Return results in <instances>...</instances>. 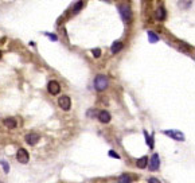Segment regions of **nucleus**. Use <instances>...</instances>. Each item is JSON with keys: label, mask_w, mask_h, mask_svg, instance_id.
<instances>
[{"label": "nucleus", "mask_w": 195, "mask_h": 183, "mask_svg": "<svg viewBox=\"0 0 195 183\" xmlns=\"http://www.w3.org/2000/svg\"><path fill=\"white\" fill-rule=\"evenodd\" d=\"M108 84H109L108 77L106 75H104V74H98L96 77V79H94V88H96L98 92L105 90V89L108 88Z\"/></svg>", "instance_id": "f257e3e1"}, {"label": "nucleus", "mask_w": 195, "mask_h": 183, "mask_svg": "<svg viewBox=\"0 0 195 183\" xmlns=\"http://www.w3.org/2000/svg\"><path fill=\"white\" fill-rule=\"evenodd\" d=\"M58 105L61 106L63 110H69L71 108V100L69 96H61L58 99Z\"/></svg>", "instance_id": "f03ea898"}, {"label": "nucleus", "mask_w": 195, "mask_h": 183, "mask_svg": "<svg viewBox=\"0 0 195 183\" xmlns=\"http://www.w3.org/2000/svg\"><path fill=\"white\" fill-rule=\"evenodd\" d=\"M16 159H18V162L26 164L27 162H28V159H30V155H28V152H27L24 148H19V150H18V152H16Z\"/></svg>", "instance_id": "7ed1b4c3"}, {"label": "nucleus", "mask_w": 195, "mask_h": 183, "mask_svg": "<svg viewBox=\"0 0 195 183\" xmlns=\"http://www.w3.org/2000/svg\"><path fill=\"white\" fill-rule=\"evenodd\" d=\"M148 167L151 171H156V170H159V167H160V158H159L157 154H153L151 160H149V164Z\"/></svg>", "instance_id": "20e7f679"}, {"label": "nucleus", "mask_w": 195, "mask_h": 183, "mask_svg": "<svg viewBox=\"0 0 195 183\" xmlns=\"http://www.w3.org/2000/svg\"><path fill=\"white\" fill-rule=\"evenodd\" d=\"M47 89H49V93L50 94H58L61 92V85L58 81H50L49 85H47Z\"/></svg>", "instance_id": "39448f33"}, {"label": "nucleus", "mask_w": 195, "mask_h": 183, "mask_svg": "<svg viewBox=\"0 0 195 183\" xmlns=\"http://www.w3.org/2000/svg\"><path fill=\"white\" fill-rule=\"evenodd\" d=\"M119 10H120V14H121V16H122V19H124L125 22H129L131 19H132V14H131L129 7H126V6H120Z\"/></svg>", "instance_id": "423d86ee"}, {"label": "nucleus", "mask_w": 195, "mask_h": 183, "mask_svg": "<svg viewBox=\"0 0 195 183\" xmlns=\"http://www.w3.org/2000/svg\"><path fill=\"white\" fill-rule=\"evenodd\" d=\"M164 135L172 137L174 140H178V141H183L184 140V135L179 131H164Z\"/></svg>", "instance_id": "0eeeda50"}, {"label": "nucleus", "mask_w": 195, "mask_h": 183, "mask_svg": "<svg viewBox=\"0 0 195 183\" xmlns=\"http://www.w3.org/2000/svg\"><path fill=\"white\" fill-rule=\"evenodd\" d=\"M26 141H27V144H30V145H35L39 141V135L38 133H28V135L26 136Z\"/></svg>", "instance_id": "6e6552de"}, {"label": "nucleus", "mask_w": 195, "mask_h": 183, "mask_svg": "<svg viewBox=\"0 0 195 183\" xmlns=\"http://www.w3.org/2000/svg\"><path fill=\"white\" fill-rule=\"evenodd\" d=\"M97 116H98L100 121L104 123V124H106V123H109V121H110V113H109V112H106V110H101V112H98Z\"/></svg>", "instance_id": "1a4fd4ad"}, {"label": "nucleus", "mask_w": 195, "mask_h": 183, "mask_svg": "<svg viewBox=\"0 0 195 183\" xmlns=\"http://www.w3.org/2000/svg\"><path fill=\"white\" fill-rule=\"evenodd\" d=\"M4 125H6L8 129H13V128H16V121H15V119H12V117H8L4 120Z\"/></svg>", "instance_id": "9d476101"}, {"label": "nucleus", "mask_w": 195, "mask_h": 183, "mask_svg": "<svg viewBox=\"0 0 195 183\" xmlns=\"http://www.w3.org/2000/svg\"><path fill=\"white\" fill-rule=\"evenodd\" d=\"M166 10H164V7H159L157 10H156V18L159 20H164L166 19Z\"/></svg>", "instance_id": "9b49d317"}, {"label": "nucleus", "mask_w": 195, "mask_h": 183, "mask_svg": "<svg viewBox=\"0 0 195 183\" xmlns=\"http://www.w3.org/2000/svg\"><path fill=\"white\" fill-rule=\"evenodd\" d=\"M136 164H137L139 168H146L147 164H148V158L147 156H143V158H140L137 162H136Z\"/></svg>", "instance_id": "f8f14e48"}, {"label": "nucleus", "mask_w": 195, "mask_h": 183, "mask_svg": "<svg viewBox=\"0 0 195 183\" xmlns=\"http://www.w3.org/2000/svg\"><path fill=\"white\" fill-rule=\"evenodd\" d=\"M121 48H122V43L121 42H115L110 47V51H112V54H116V53H119Z\"/></svg>", "instance_id": "ddd939ff"}, {"label": "nucleus", "mask_w": 195, "mask_h": 183, "mask_svg": "<svg viewBox=\"0 0 195 183\" xmlns=\"http://www.w3.org/2000/svg\"><path fill=\"white\" fill-rule=\"evenodd\" d=\"M148 38H149V42L151 43H155V42L159 41V37L153 33V31H148Z\"/></svg>", "instance_id": "4468645a"}, {"label": "nucleus", "mask_w": 195, "mask_h": 183, "mask_svg": "<svg viewBox=\"0 0 195 183\" xmlns=\"http://www.w3.org/2000/svg\"><path fill=\"white\" fill-rule=\"evenodd\" d=\"M144 135H146V139H147V144H148V147L149 148H153V137L152 136H148L147 135V132H144Z\"/></svg>", "instance_id": "2eb2a0df"}, {"label": "nucleus", "mask_w": 195, "mask_h": 183, "mask_svg": "<svg viewBox=\"0 0 195 183\" xmlns=\"http://www.w3.org/2000/svg\"><path fill=\"white\" fill-rule=\"evenodd\" d=\"M119 180L122 182V183H128V182H132V178L128 176V175H122V176H120Z\"/></svg>", "instance_id": "dca6fc26"}, {"label": "nucleus", "mask_w": 195, "mask_h": 183, "mask_svg": "<svg viewBox=\"0 0 195 183\" xmlns=\"http://www.w3.org/2000/svg\"><path fill=\"white\" fill-rule=\"evenodd\" d=\"M0 164H2L3 168H4V172H8V171H10V166H8V164L4 162V160H2V162H0Z\"/></svg>", "instance_id": "f3484780"}, {"label": "nucleus", "mask_w": 195, "mask_h": 183, "mask_svg": "<svg viewBox=\"0 0 195 183\" xmlns=\"http://www.w3.org/2000/svg\"><path fill=\"white\" fill-rule=\"evenodd\" d=\"M92 53H93V55L96 57V58H98L100 55H101V50H100V48H94V50H93Z\"/></svg>", "instance_id": "a211bd4d"}, {"label": "nucleus", "mask_w": 195, "mask_h": 183, "mask_svg": "<svg viewBox=\"0 0 195 183\" xmlns=\"http://www.w3.org/2000/svg\"><path fill=\"white\" fill-rule=\"evenodd\" d=\"M81 7H82V2L77 3V4H75V7H74V12H78V11L81 10Z\"/></svg>", "instance_id": "6ab92c4d"}, {"label": "nucleus", "mask_w": 195, "mask_h": 183, "mask_svg": "<svg viewBox=\"0 0 195 183\" xmlns=\"http://www.w3.org/2000/svg\"><path fill=\"white\" fill-rule=\"evenodd\" d=\"M109 156H110V158H116V159H119V158H120L119 154H116L115 151H109Z\"/></svg>", "instance_id": "aec40b11"}, {"label": "nucleus", "mask_w": 195, "mask_h": 183, "mask_svg": "<svg viewBox=\"0 0 195 183\" xmlns=\"http://www.w3.org/2000/svg\"><path fill=\"white\" fill-rule=\"evenodd\" d=\"M148 180H149V182H155V183H160V180L156 179V178H149Z\"/></svg>", "instance_id": "412c9836"}, {"label": "nucleus", "mask_w": 195, "mask_h": 183, "mask_svg": "<svg viewBox=\"0 0 195 183\" xmlns=\"http://www.w3.org/2000/svg\"><path fill=\"white\" fill-rule=\"evenodd\" d=\"M47 37H49V38H51L53 41H57V39H58V38L55 37V35H50V34H47Z\"/></svg>", "instance_id": "4be33fe9"}, {"label": "nucleus", "mask_w": 195, "mask_h": 183, "mask_svg": "<svg viewBox=\"0 0 195 183\" xmlns=\"http://www.w3.org/2000/svg\"><path fill=\"white\" fill-rule=\"evenodd\" d=\"M0 58H2V51H0Z\"/></svg>", "instance_id": "5701e85b"}]
</instances>
